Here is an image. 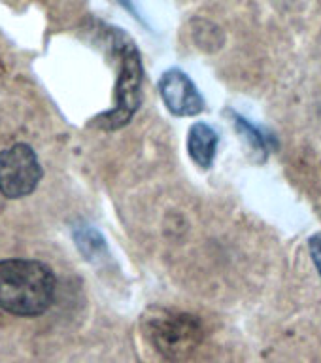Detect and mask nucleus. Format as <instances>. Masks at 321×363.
<instances>
[{"instance_id": "nucleus-10", "label": "nucleus", "mask_w": 321, "mask_h": 363, "mask_svg": "<svg viewBox=\"0 0 321 363\" xmlns=\"http://www.w3.org/2000/svg\"><path fill=\"white\" fill-rule=\"evenodd\" d=\"M118 2H119V4H121V6H125V8H127V10H129L130 13H133V16L138 17V16H136V11H135V6L130 4V0H118Z\"/></svg>"}, {"instance_id": "nucleus-6", "label": "nucleus", "mask_w": 321, "mask_h": 363, "mask_svg": "<svg viewBox=\"0 0 321 363\" xmlns=\"http://www.w3.org/2000/svg\"><path fill=\"white\" fill-rule=\"evenodd\" d=\"M218 142H220V136L214 127H210L204 121L193 123L187 133V152L193 163L203 170H208L214 164Z\"/></svg>"}, {"instance_id": "nucleus-9", "label": "nucleus", "mask_w": 321, "mask_h": 363, "mask_svg": "<svg viewBox=\"0 0 321 363\" xmlns=\"http://www.w3.org/2000/svg\"><path fill=\"white\" fill-rule=\"evenodd\" d=\"M308 250H310V257L321 277V233L312 235L310 240H308Z\"/></svg>"}, {"instance_id": "nucleus-8", "label": "nucleus", "mask_w": 321, "mask_h": 363, "mask_svg": "<svg viewBox=\"0 0 321 363\" xmlns=\"http://www.w3.org/2000/svg\"><path fill=\"white\" fill-rule=\"evenodd\" d=\"M232 116H235V123H237V129L242 133L246 138H248V142L252 144V146L255 147V150H259V152H266L269 150V146H271V138L269 136H265L263 133H261L255 125H252L246 118H242V116H238L237 112H232Z\"/></svg>"}, {"instance_id": "nucleus-1", "label": "nucleus", "mask_w": 321, "mask_h": 363, "mask_svg": "<svg viewBox=\"0 0 321 363\" xmlns=\"http://www.w3.org/2000/svg\"><path fill=\"white\" fill-rule=\"evenodd\" d=\"M55 277L30 259L0 261V308L16 316H40L55 299Z\"/></svg>"}, {"instance_id": "nucleus-7", "label": "nucleus", "mask_w": 321, "mask_h": 363, "mask_svg": "<svg viewBox=\"0 0 321 363\" xmlns=\"http://www.w3.org/2000/svg\"><path fill=\"white\" fill-rule=\"evenodd\" d=\"M74 240L79 252L84 254L87 259H96V257H104L108 252L106 240L101 233L96 231L95 227L91 225H79L74 229Z\"/></svg>"}, {"instance_id": "nucleus-5", "label": "nucleus", "mask_w": 321, "mask_h": 363, "mask_svg": "<svg viewBox=\"0 0 321 363\" xmlns=\"http://www.w3.org/2000/svg\"><path fill=\"white\" fill-rule=\"evenodd\" d=\"M159 95L163 99L167 110L178 118L197 116V113L204 112V108H206V102L191 82V78L178 68L167 70L161 76Z\"/></svg>"}, {"instance_id": "nucleus-2", "label": "nucleus", "mask_w": 321, "mask_h": 363, "mask_svg": "<svg viewBox=\"0 0 321 363\" xmlns=\"http://www.w3.org/2000/svg\"><path fill=\"white\" fill-rule=\"evenodd\" d=\"M146 335L169 362L181 363L197 352L204 331L197 316L174 308H153L146 316Z\"/></svg>"}, {"instance_id": "nucleus-4", "label": "nucleus", "mask_w": 321, "mask_h": 363, "mask_svg": "<svg viewBox=\"0 0 321 363\" xmlns=\"http://www.w3.org/2000/svg\"><path fill=\"white\" fill-rule=\"evenodd\" d=\"M42 178L36 153L27 144H16L0 152V193L8 199L27 197Z\"/></svg>"}, {"instance_id": "nucleus-3", "label": "nucleus", "mask_w": 321, "mask_h": 363, "mask_svg": "<svg viewBox=\"0 0 321 363\" xmlns=\"http://www.w3.org/2000/svg\"><path fill=\"white\" fill-rule=\"evenodd\" d=\"M116 50H118L121 70H119L118 85H116V108L102 113L95 119L102 129L113 130L125 127L136 113L142 101V61L140 53L129 36L116 33Z\"/></svg>"}]
</instances>
